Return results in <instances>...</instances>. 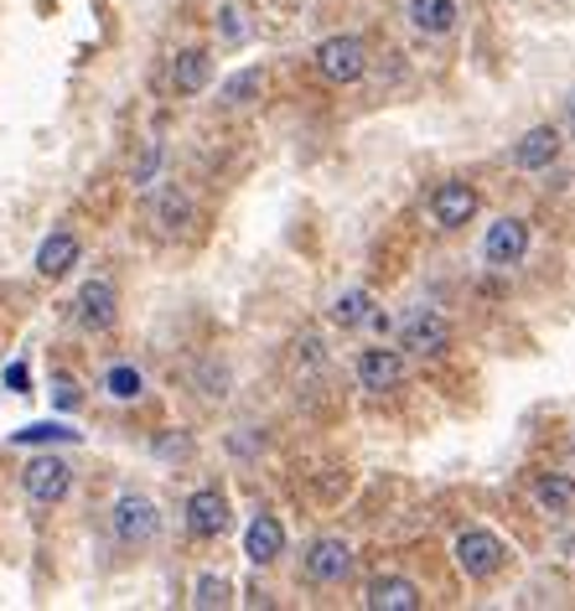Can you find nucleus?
<instances>
[{
	"label": "nucleus",
	"mask_w": 575,
	"mask_h": 611,
	"mask_svg": "<svg viewBox=\"0 0 575 611\" xmlns=\"http://www.w3.org/2000/svg\"><path fill=\"white\" fill-rule=\"evenodd\" d=\"M109 529H115L119 544L140 550V544H151L161 533V508L145 493H119L115 508H109Z\"/></svg>",
	"instance_id": "f257e3e1"
},
{
	"label": "nucleus",
	"mask_w": 575,
	"mask_h": 611,
	"mask_svg": "<svg viewBox=\"0 0 575 611\" xmlns=\"http://www.w3.org/2000/svg\"><path fill=\"white\" fill-rule=\"evenodd\" d=\"M451 554H457V571L472 575V580H493V575L508 565V544H503L493 529H461Z\"/></svg>",
	"instance_id": "f03ea898"
},
{
	"label": "nucleus",
	"mask_w": 575,
	"mask_h": 611,
	"mask_svg": "<svg viewBox=\"0 0 575 611\" xmlns=\"http://www.w3.org/2000/svg\"><path fill=\"white\" fill-rule=\"evenodd\" d=\"M21 493L32 497L37 508H58L62 497L73 493V467L62 456H32L21 467Z\"/></svg>",
	"instance_id": "7ed1b4c3"
},
{
	"label": "nucleus",
	"mask_w": 575,
	"mask_h": 611,
	"mask_svg": "<svg viewBox=\"0 0 575 611\" xmlns=\"http://www.w3.org/2000/svg\"><path fill=\"white\" fill-rule=\"evenodd\" d=\"M301 575H306L312 586H342V580L353 575V544H348V539H332V533L312 539V544L301 550Z\"/></svg>",
	"instance_id": "20e7f679"
},
{
	"label": "nucleus",
	"mask_w": 575,
	"mask_h": 611,
	"mask_svg": "<svg viewBox=\"0 0 575 611\" xmlns=\"http://www.w3.org/2000/svg\"><path fill=\"white\" fill-rule=\"evenodd\" d=\"M312 58H317V73L327 83H357L363 79V73H368V47H363V42L357 37H348V32H342V37H327V42H317V52H312Z\"/></svg>",
	"instance_id": "39448f33"
},
{
	"label": "nucleus",
	"mask_w": 575,
	"mask_h": 611,
	"mask_svg": "<svg viewBox=\"0 0 575 611\" xmlns=\"http://www.w3.org/2000/svg\"><path fill=\"white\" fill-rule=\"evenodd\" d=\"M399 348L404 353H415V357H441L446 348H451V321L441 312H410L404 321H399Z\"/></svg>",
	"instance_id": "423d86ee"
},
{
	"label": "nucleus",
	"mask_w": 575,
	"mask_h": 611,
	"mask_svg": "<svg viewBox=\"0 0 575 611\" xmlns=\"http://www.w3.org/2000/svg\"><path fill=\"white\" fill-rule=\"evenodd\" d=\"M73 321H79L83 332H109L119 321V296H115V285L109 280H83L79 285V296H73Z\"/></svg>",
	"instance_id": "0eeeda50"
},
{
	"label": "nucleus",
	"mask_w": 575,
	"mask_h": 611,
	"mask_svg": "<svg viewBox=\"0 0 575 611\" xmlns=\"http://www.w3.org/2000/svg\"><path fill=\"white\" fill-rule=\"evenodd\" d=\"M181 524L192 539H223L228 524H234V513H228V497L219 487H198V493L187 497V508H181Z\"/></svg>",
	"instance_id": "6e6552de"
},
{
	"label": "nucleus",
	"mask_w": 575,
	"mask_h": 611,
	"mask_svg": "<svg viewBox=\"0 0 575 611\" xmlns=\"http://www.w3.org/2000/svg\"><path fill=\"white\" fill-rule=\"evenodd\" d=\"M524 255H529V223L524 218H497L488 238H482V259L493 270H514V265H524Z\"/></svg>",
	"instance_id": "1a4fd4ad"
},
{
	"label": "nucleus",
	"mask_w": 575,
	"mask_h": 611,
	"mask_svg": "<svg viewBox=\"0 0 575 611\" xmlns=\"http://www.w3.org/2000/svg\"><path fill=\"white\" fill-rule=\"evenodd\" d=\"M431 218H436V228H467L477 218V187L472 181H441L436 192H431Z\"/></svg>",
	"instance_id": "9d476101"
},
{
	"label": "nucleus",
	"mask_w": 575,
	"mask_h": 611,
	"mask_svg": "<svg viewBox=\"0 0 575 611\" xmlns=\"http://www.w3.org/2000/svg\"><path fill=\"white\" fill-rule=\"evenodd\" d=\"M357 384L368 389V395H389L404 384V357L395 348H363L357 353Z\"/></svg>",
	"instance_id": "9b49d317"
},
{
	"label": "nucleus",
	"mask_w": 575,
	"mask_h": 611,
	"mask_svg": "<svg viewBox=\"0 0 575 611\" xmlns=\"http://www.w3.org/2000/svg\"><path fill=\"white\" fill-rule=\"evenodd\" d=\"M244 554H249V565H275L280 554H285V524H280L275 513H255L249 518V529H244Z\"/></svg>",
	"instance_id": "f8f14e48"
},
{
	"label": "nucleus",
	"mask_w": 575,
	"mask_h": 611,
	"mask_svg": "<svg viewBox=\"0 0 575 611\" xmlns=\"http://www.w3.org/2000/svg\"><path fill=\"white\" fill-rule=\"evenodd\" d=\"M363 607L368 611H420L425 596L404 575H378V580H368V591H363Z\"/></svg>",
	"instance_id": "ddd939ff"
},
{
	"label": "nucleus",
	"mask_w": 575,
	"mask_h": 611,
	"mask_svg": "<svg viewBox=\"0 0 575 611\" xmlns=\"http://www.w3.org/2000/svg\"><path fill=\"white\" fill-rule=\"evenodd\" d=\"M208 83H213V52L208 47H181L172 58V89L181 99H198Z\"/></svg>",
	"instance_id": "4468645a"
},
{
	"label": "nucleus",
	"mask_w": 575,
	"mask_h": 611,
	"mask_svg": "<svg viewBox=\"0 0 575 611\" xmlns=\"http://www.w3.org/2000/svg\"><path fill=\"white\" fill-rule=\"evenodd\" d=\"M555 161H560V130H555V125H535V130L514 145V166H518V172H550Z\"/></svg>",
	"instance_id": "2eb2a0df"
},
{
	"label": "nucleus",
	"mask_w": 575,
	"mask_h": 611,
	"mask_svg": "<svg viewBox=\"0 0 575 611\" xmlns=\"http://www.w3.org/2000/svg\"><path fill=\"white\" fill-rule=\"evenodd\" d=\"M79 255H83V244L68 234V228H58V234H47L37 244V259H32V265H37L42 280H62L73 265H79Z\"/></svg>",
	"instance_id": "dca6fc26"
},
{
	"label": "nucleus",
	"mask_w": 575,
	"mask_h": 611,
	"mask_svg": "<svg viewBox=\"0 0 575 611\" xmlns=\"http://www.w3.org/2000/svg\"><path fill=\"white\" fill-rule=\"evenodd\" d=\"M151 223H156L161 234H187L192 228V198L187 192H177V187H166V192H156V202H151Z\"/></svg>",
	"instance_id": "f3484780"
},
{
	"label": "nucleus",
	"mask_w": 575,
	"mask_h": 611,
	"mask_svg": "<svg viewBox=\"0 0 575 611\" xmlns=\"http://www.w3.org/2000/svg\"><path fill=\"white\" fill-rule=\"evenodd\" d=\"M457 0H410V26L420 37H446L457 26Z\"/></svg>",
	"instance_id": "a211bd4d"
},
{
	"label": "nucleus",
	"mask_w": 575,
	"mask_h": 611,
	"mask_svg": "<svg viewBox=\"0 0 575 611\" xmlns=\"http://www.w3.org/2000/svg\"><path fill=\"white\" fill-rule=\"evenodd\" d=\"M259 94H265V68H238L234 79H223L219 104L223 109H244V104H255Z\"/></svg>",
	"instance_id": "6ab92c4d"
},
{
	"label": "nucleus",
	"mask_w": 575,
	"mask_h": 611,
	"mask_svg": "<svg viewBox=\"0 0 575 611\" xmlns=\"http://www.w3.org/2000/svg\"><path fill=\"white\" fill-rule=\"evenodd\" d=\"M327 316H332V327L353 332V327H363V321L374 316V296H368V291H342V296L327 306Z\"/></svg>",
	"instance_id": "aec40b11"
},
{
	"label": "nucleus",
	"mask_w": 575,
	"mask_h": 611,
	"mask_svg": "<svg viewBox=\"0 0 575 611\" xmlns=\"http://www.w3.org/2000/svg\"><path fill=\"white\" fill-rule=\"evenodd\" d=\"M535 503L544 513H555V518H560V513H571L575 508V482H571V477H560V472L539 477V482H535Z\"/></svg>",
	"instance_id": "412c9836"
},
{
	"label": "nucleus",
	"mask_w": 575,
	"mask_h": 611,
	"mask_svg": "<svg viewBox=\"0 0 575 611\" xmlns=\"http://www.w3.org/2000/svg\"><path fill=\"white\" fill-rule=\"evenodd\" d=\"M104 395L119 399V404H130V399L145 395V378H140V368H130V363H115V368H104Z\"/></svg>",
	"instance_id": "4be33fe9"
},
{
	"label": "nucleus",
	"mask_w": 575,
	"mask_h": 611,
	"mask_svg": "<svg viewBox=\"0 0 575 611\" xmlns=\"http://www.w3.org/2000/svg\"><path fill=\"white\" fill-rule=\"evenodd\" d=\"M234 601V586L223 580V575H198L192 580V607L198 611H219V607H228Z\"/></svg>",
	"instance_id": "5701e85b"
},
{
	"label": "nucleus",
	"mask_w": 575,
	"mask_h": 611,
	"mask_svg": "<svg viewBox=\"0 0 575 611\" xmlns=\"http://www.w3.org/2000/svg\"><path fill=\"white\" fill-rule=\"evenodd\" d=\"M16 446H52V440H79V431H62V425H26L11 435Z\"/></svg>",
	"instance_id": "b1692460"
},
{
	"label": "nucleus",
	"mask_w": 575,
	"mask_h": 611,
	"mask_svg": "<svg viewBox=\"0 0 575 611\" xmlns=\"http://www.w3.org/2000/svg\"><path fill=\"white\" fill-rule=\"evenodd\" d=\"M161 156H166V151H161V140H151V145L140 151V161L130 166V181H136V187H151L156 172H161Z\"/></svg>",
	"instance_id": "393cba45"
},
{
	"label": "nucleus",
	"mask_w": 575,
	"mask_h": 611,
	"mask_svg": "<svg viewBox=\"0 0 575 611\" xmlns=\"http://www.w3.org/2000/svg\"><path fill=\"white\" fill-rule=\"evenodd\" d=\"M219 32L228 47H238V42H249V21H244V11L238 5H223L219 11Z\"/></svg>",
	"instance_id": "a878e982"
},
{
	"label": "nucleus",
	"mask_w": 575,
	"mask_h": 611,
	"mask_svg": "<svg viewBox=\"0 0 575 611\" xmlns=\"http://www.w3.org/2000/svg\"><path fill=\"white\" fill-rule=\"evenodd\" d=\"M52 404H58V410H79V404H83L79 378H68V374L52 378Z\"/></svg>",
	"instance_id": "bb28decb"
},
{
	"label": "nucleus",
	"mask_w": 575,
	"mask_h": 611,
	"mask_svg": "<svg viewBox=\"0 0 575 611\" xmlns=\"http://www.w3.org/2000/svg\"><path fill=\"white\" fill-rule=\"evenodd\" d=\"M161 456H187V435H166V440H156Z\"/></svg>",
	"instance_id": "cd10ccee"
},
{
	"label": "nucleus",
	"mask_w": 575,
	"mask_h": 611,
	"mask_svg": "<svg viewBox=\"0 0 575 611\" xmlns=\"http://www.w3.org/2000/svg\"><path fill=\"white\" fill-rule=\"evenodd\" d=\"M5 384L21 395V389H26V368H21V363H16V368H5Z\"/></svg>",
	"instance_id": "c85d7f7f"
},
{
	"label": "nucleus",
	"mask_w": 575,
	"mask_h": 611,
	"mask_svg": "<svg viewBox=\"0 0 575 611\" xmlns=\"http://www.w3.org/2000/svg\"><path fill=\"white\" fill-rule=\"evenodd\" d=\"M571 125H575V94H571Z\"/></svg>",
	"instance_id": "c756f323"
}]
</instances>
